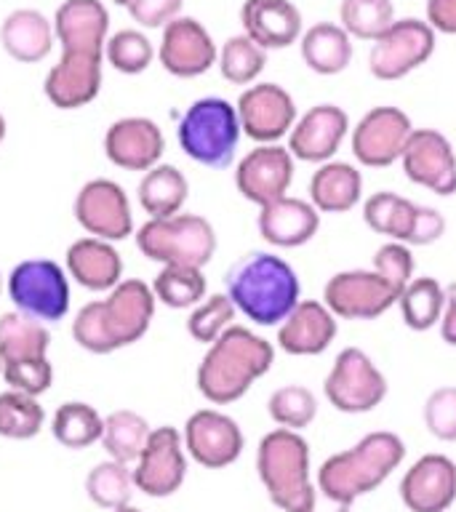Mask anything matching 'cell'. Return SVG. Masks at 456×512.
Returning <instances> with one entry per match:
<instances>
[{
  "mask_svg": "<svg viewBox=\"0 0 456 512\" xmlns=\"http://www.w3.org/2000/svg\"><path fill=\"white\" fill-rule=\"evenodd\" d=\"M155 294L139 278L120 280L104 299L80 307L72 320V339L94 355H110L139 342L155 315Z\"/></svg>",
  "mask_w": 456,
  "mask_h": 512,
  "instance_id": "6da1fadb",
  "label": "cell"
},
{
  "mask_svg": "<svg viewBox=\"0 0 456 512\" xmlns=\"http://www.w3.org/2000/svg\"><path fill=\"white\" fill-rule=\"evenodd\" d=\"M235 310L256 326H280L302 302L294 267L270 251H251L232 264L224 278Z\"/></svg>",
  "mask_w": 456,
  "mask_h": 512,
  "instance_id": "7a4b0ae2",
  "label": "cell"
},
{
  "mask_svg": "<svg viewBox=\"0 0 456 512\" xmlns=\"http://www.w3.org/2000/svg\"><path fill=\"white\" fill-rule=\"evenodd\" d=\"M275 363V347L264 336L243 326H230L200 360L198 390L203 398L227 406L243 398L251 384L264 376Z\"/></svg>",
  "mask_w": 456,
  "mask_h": 512,
  "instance_id": "3957f363",
  "label": "cell"
},
{
  "mask_svg": "<svg viewBox=\"0 0 456 512\" xmlns=\"http://www.w3.org/2000/svg\"><path fill=\"white\" fill-rule=\"evenodd\" d=\"M406 456V446L392 432H371L358 446L331 456L318 470V486L326 504L350 510L358 496L374 491Z\"/></svg>",
  "mask_w": 456,
  "mask_h": 512,
  "instance_id": "277c9868",
  "label": "cell"
},
{
  "mask_svg": "<svg viewBox=\"0 0 456 512\" xmlns=\"http://www.w3.org/2000/svg\"><path fill=\"white\" fill-rule=\"evenodd\" d=\"M256 470L280 510L315 512L318 496L310 483V446L294 430L264 435L256 451Z\"/></svg>",
  "mask_w": 456,
  "mask_h": 512,
  "instance_id": "5b68a950",
  "label": "cell"
},
{
  "mask_svg": "<svg viewBox=\"0 0 456 512\" xmlns=\"http://www.w3.org/2000/svg\"><path fill=\"white\" fill-rule=\"evenodd\" d=\"M240 134L238 107L222 96H203L184 110L176 126V139L187 158L200 166L227 168L235 160Z\"/></svg>",
  "mask_w": 456,
  "mask_h": 512,
  "instance_id": "8992f818",
  "label": "cell"
},
{
  "mask_svg": "<svg viewBox=\"0 0 456 512\" xmlns=\"http://www.w3.org/2000/svg\"><path fill=\"white\" fill-rule=\"evenodd\" d=\"M136 248L160 264L206 267L216 254V232L206 216L176 214L150 219L136 230Z\"/></svg>",
  "mask_w": 456,
  "mask_h": 512,
  "instance_id": "52a82bcc",
  "label": "cell"
},
{
  "mask_svg": "<svg viewBox=\"0 0 456 512\" xmlns=\"http://www.w3.org/2000/svg\"><path fill=\"white\" fill-rule=\"evenodd\" d=\"M8 296L19 312L56 323L70 312V280L54 259H24L8 272Z\"/></svg>",
  "mask_w": 456,
  "mask_h": 512,
  "instance_id": "ba28073f",
  "label": "cell"
},
{
  "mask_svg": "<svg viewBox=\"0 0 456 512\" xmlns=\"http://www.w3.org/2000/svg\"><path fill=\"white\" fill-rule=\"evenodd\" d=\"M363 222L384 238L406 246H427L443 238L446 219L438 208L419 206L395 192H376L363 206Z\"/></svg>",
  "mask_w": 456,
  "mask_h": 512,
  "instance_id": "9c48e42d",
  "label": "cell"
},
{
  "mask_svg": "<svg viewBox=\"0 0 456 512\" xmlns=\"http://www.w3.org/2000/svg\"><path fill=\"white\" fill-rule=\"evenodd\" d=\"M435 54V30L427 19H395L368 51V72L376 80H400Z\"/></svg>",
  "mask_w": 456,
  "mask_h": 512,
  "instance_id": "30bf717a",
  "label": "cell"
},
{
  "mask_svg": "<svg viewBox=\"0 0 456 512\" xmlns=\"http://www.w3.org/2000/svg\"><path fill=\"white\" fill-rule=\"evenodd\" d=\"M328 403L342 414L374 411L387 395V379L376 363L358 347H347L336 355L334 368L323 384Z\"/></svg>",
  "mask_w": 456,
  "mask_h": 512,
  "instance_id": "8fae6325",
  "label": "cell"
},
{
  "mask_svg": "<svg viewBox=\"0 0 456 512\" xmlns=\"http://www.w3.org/2000/svg\"><path fill=\"white\" fill-rule=\"evenodd\" d=\"M392 280L376 270H344L328 278L323 288V304L344 320H374L400 299Z\"/></svg>",
  "mask_w": 456,
  "mask_h": 512,
  "instance_id": "7c38bea8",
  "label": "cell"
},
{
  "mask_svg": "<svg viewBox=\"0 0 456 512\" xmlns=\"http://www.w3.org/2000/svg\"><path fill=\"white\" fill-rule=\"evenodd\" d=\"M72 214L88 235L110 243L134 232V214L126 190L112 179H91L83 184L72 203Z\"/></svg>",
  "mask_w": 456,
  "mask_h": 512,
  "instance_id": "4fadbf2b",
  "label": "cell"
},
{
  "mask_svg": "<svg viewBox=\"0 0 456 512\" xmlns=\"http://www.w3.org/2000/svg\"><path fill=\"white\" fill-rule=\"evenodd\" d=\"M414 134L411 118L400 107L382 104L368 110L352 128V155L368 168H387L400 160Z\"/></svg>",
  "mask_w": 456,
  "mask_h": 512,
  "instance_id": "5bb4252c",
  "label": "cell"
},
{
  "mask_svg": "<svg viewBox=\"0 0 456 512\" xmlns=\"http://www.w3.org/2000/svg\"><path fill=\"white\" fill-rule=\"evenodd\" d=\"M240 128L248 139L259 144H275L296 123V102L278 83H254L238 96Z\"/></svg>",
  "mask_w": 456,
  "mask_h": 512,
  "instance_id": "9a60e30c",
  "label": "cell"
},
{
  "mask_svg": "<svg viewBox=\"0 0 456 512\" xmlns=\"http://www.w3.org/2000/svg\"><path fill=\"white\" fill-rule=\"evenodd\" d=\"M158 59L174 78H198L219 62V48L198 19L176 16L163 27Z\"/></svg>",
  "mask_w": 456,
  "mask_h": 512,
  "instance_id": "2e32d148",
  "label": "cell"
},
{
  "mask_svg": "<svg viewBox=\"0 0 456 512\" xmlns=\"http://www.w3.org/2000/svg\"><path fill=\"white\" fill-rule=\"evenodd\" d=\"M400 163L408 182L427 187L443 198L456 192V152L435 128H414Z\"/></svg>",
  "mask_w": 456,
  "mask_h": 512,
  "instance_id": "e0dca14e",
  "label": "cell"
},
{
  "mask_svg": "<svg viewBox=\"0 0 456 512\" xmlns=\"http://www.w3.org/2000/svg\"><path fill=\"white\" fill-rule=\"evenodd\" d=\"M294 182V155L280 144H259L235 168V187L256 206L286 198Z\"/></svg>",
  "mask_w": 456,
  "mask_h": 512,
  "instance_id": "ac0fdd59",
  "label": "cell"
},
{
  "mask_svg": "<svg viewBox=\"0 0 456 512\" xmlns=\"http://www.w3.org/2000/svg\"><path fill=\"white\" fill-rule=\"evenodd\" d=\"M184 475L187 462L179 432L174 427L152 430L134 470L136 488L147 496H171L184 483Z\"/></svg>",
  "mask_w": 456,
  "mask_h": 512,
  "instance_id": "d6986e66",
  "label": "cell"
},
{
  "mask_svg": "<svg viewBox=\"0 0 456 512\" xmlns=\"http://www.w3.org/2000/svg\"><path fill=\"white\" fill-rule=\"evenodd\" d=\"M184 443L195 462L208 470H222L238 459L246 440L235 419L203 408V411H195L184 424Z\"/></svg>",
  "mask_w": 456,
  "mask_h": 512,
  "instance_id": "ffe728a7",
  "label": "cell"
},
{
  "mask_svg": "<svg viewBox=\"0 0 456 512\" xmlns=\"http://www.w3.org/2000/svg\"><path fill=\"white\" fill-rule=\"evenodd\" d=\"M104 56L86 51H62V59L48 70L43 91L59 110H78L99 96Z\"/></svg>",
  "mask_w": 456,
  "mask_h": 512,
  "instance_id": "44dd1931",
  "label": "cell"
},
{
  "mask_svg": "<svg viewBox=\"0 0 456 512\" xmlns=\"http://www.w3.org/2000/svg\"><path fill=\"white\" fill-rule=\"evenodd\" d=\"M166 139L155 120L131 115L115 120L104 134V155L112 166L126 171H150L160 163Z\"/></svg>",
  "mask_w": 456,
  "mask_h": 512,
  "instance_id": "7402d4cb",
  "label": "cell"
},
{
  "mask_svg": "<svg viewBox=\"0 0 456 512\" xmlns=\"http://www.w3.org/2000/svg\"><path fill=\"white\" fill-rule=\"evenodd\" d=\"M350 131V118L336 104H315L288 134V152L304 163H328Z\"/></svg>",
  "mask_w": 456,
  "mask_h": 512,
  "instance_id": "603a6c76",
  "label": "cell"
},
{
  "mask_svg": "<svg viewBox=\"0 0 456 512\" xmlns=\"http://www.w3.org/2000/svg\"><path fill=\"white\" fill-rule=\"evenodd\" d=\"M400 496L411 512H446L456 499V464L443 454H427L400 480Z\"/></svg>",
  "mask_w": 456,
  "mask_h": 512,
  "instance_id": "cb8c5ba5",
  "label": "cell"
},
{
  "mask_svg": "<svg viewBox=\"0 0 456 512\" xmlns=\"http://www.w3.org/2000/svg\"><path fill=\"white\" fill-rule=\"evenodd\" d=\"M51 22L62 51L104 56V46L110 38V11L102 0H62Z\"/></svg>",
  "mask_w": 456,
  "mask_h": 512,
  "instance_id": "d4e9b609",
  "label": "cell"
},
{
  "mask_svg": "<svg viewBox=\"0 0 456 512\" xmlns=\"http://www.w3.org/2000/svg\"><path fill=\"white\" fill-rule=\"evenodd\" d=\"M243 32L264 51L299 43L304 32L302 11L291 0H246L240 8Z\"/></svg>",
  "mask_w": 456,
  "mask_h": 512,
  "instance_id": "484cf974",
  "label": "cell"
},
{
  "mask_svg": "<svg viewBox=\"0 0 456 512\" xmlns=\"http://www.w3.org/2000/svg\"><path fill=\"white\" fill-rule=\"evenodd\" d=\"M336 315L323 302H299L278 328L280 350L288 355H320L336 339Z\"/></svg>",
  "mask_w": 456,
  "mask_h": 512,
  "instance_id": "4316f807",
  "label": "cell"
},
{
  "mask_svg": "<svg viewBox=\"0 0 456 512\" xmlns=\"http://www.w3.org/2000/svg\"><path fill=\"white\" fill-rule=\"evenodd\" d=\"M259 235L278 248H296L310 243L320 227V211L310 200L280 198L270 206H262L256 219Z\"/></svg>",
  "mask_w": 456,
  "mask_h": 512,
  "instance_id": "83f0119b",
  "label": "cell"
},
{
  "mask_svg": "<svg viewBox=\"0 0 456 512\" xmlns=\"http://www.w3.org/2000/svg\"><path fill=\"white\" fill-rule=\"evenodd\" d=\"M64 262H67V272L88 291H112L123 280V259L118 248L112 246L110 240L94 238V235L75 240L67 248Z\"/></svg>",
  "mask_w": 456,
  "mask_h": 512,
  "instance_id": "f1b7e54d",
  "label": "cell"
},
{
  "mask_svg": "<svg viewBox=\"0 0 456 512\" xmlns=\"http://www.w3.org/2000/svg\"><path fill=\"white\" fill-rule=\"evenodd\" d=\"M54 22L35 8H16L0 24V43L11 59L22 64L43 62L54 48Z\"/></svg>",
  "mask_w": 456,
  "mask_h": 512,
  "instance_id": "f546056e",
  "label": "cell"
},
{
  "mask_svg": "<svg viewBox=\"0 0 456 512\" xmlns=\"http://www.w3.org/2000/svg\"><path fill=\"white\" fill-rule=\"evenodd\" d=\"M304 64L318 75H339L352 62V38L342 24L315 22L299 38Z\"/></svg>",
  "mask_w": 456,
  "mask_h": 512,
  "instance_id": "4dcf8cb0",
  "label": "cell"
},
{
  "mask_svg": "<svg viewBox=\"0 0 456 512\" xmlns=\"http://www.w3.org/2000/svg\"><path fill=\"white\" fill-rule=\"evenodd\" d=\"M363 195V176L350 163L328 160L312 174L310 203L320 214H344Z\"/></svg>",
  "mask_w": 456,
  "mask_h": 512,
  "instance_id": "1f68e13d",
  "label": "cell"
},
{
  "mask_svg": "<svg viewBox=\"0 0 456 512\" xmlns=\"http://www.w3.org/2000/svg\"><path fill=\"white\" fill-rule=\"evenodd\" d=\"M187 195H190L187 176L168 163H158L150 171H144L142 182L136 187L139 206L150 214V219H168V216L182 214Z\"/></svg>",
  "mask_w": 456,
  "mask_h": 512,
  "instance_id": "d6a6232c",
  "label": "cell"
},
{
  "mask_svg": "<svg viewBox=\"0 0 456 512\" xmlns=\"http://www.w3.org/2000/svg\"><path fill=\"white\" fill-rule=\"evenodd\" d=\"M48 347H51V334H48L46 323L19 310L0 315V360H3V366L48 358Z\"/></svg>",
  "mask_w": 456,
  "mask_h": 512,
  "instance_id": "836d02e7",
  "label": "cell"
},
{
  "mask_svg": "<svg viewBox=\"0 0 456 512\" xmlns=\"http://www.w3.org/2000/svg\"><path fill=\"white\" fill-rule=\"evenodd\" d=\"M152 294L171 310H187L206 299V275L200 267L163 264V270L152 283Z\"/></svg>",
  "mask_w": 456,
  "mask_h": 512,
  "instance_id": "e575fe53",
  "label": "cell"
},
{
  "mask_svg": "<svg viewBox=\"0 0 456 512\" xmlns=\"http://www.w3.org/2000/svg\"><path fill=\"white\" fill-rule=\"evenodd\" d=\"M147 440H150V424L136 411H115L104 419L102 443L115 462L128 464L139 459Z\"/></svg>",
  "mask_w": 456,
  "mask_h": 512,
  "instance_id": "d590c367",
  "label": "cell"
},
{
  "mask_svg": "<svg viewBox=\"0 0 456 512\" xmlns=\"http://www.w3.org/2000/svg\"><path fill=\"white\" fill-rule=\"evenodd\" d=\"M51 432L64 448H88L94 446L96 440H102L104 419L94 406L70 400L56 408Z\"/></svg>",
  "mask_w": 456,
  "mask_h": 512,
  "instance_id": "8d00e7d4",
  "label": "cell"
},
{
  "mask_svg": "<svg viewBox=\"0 0 456 512\" xmlns=\"http://www.w3.org/2000/svg\"><path fill=\"white\" fill-rule=\"evenodd\" d=\"M403 323L414 331H427L440 323L443 304H446V288L435 278H414L403 288L398 299Z\"/></svg>",
  "mask_w": 456,
  "mask_h": 512,
  "instance_id": "74e56055",
  "label": "cell"
},
{
  "mask_svg": "<svg viewBox=\"0 0 456 512\" xmlns=\"http://www.w3.org/2000/svg\"><path fill=\"white\" fill-rule=\"evenodd\" d=\"M219 70L222 78L232 86H251L267 67V51L256 46L254 40L248 38L246 32L232 35L224 40L222 51H219Z\"/></svg>",
  "mask_w": 456,
  "mask_h": 512,
  "instance_id": "f35d334b",
  "label": "cell"
},
{
  "mask_svg": "<svg viewBox=\"0 0 456 512\" xmlns=\"http://www.w3.org/2000/svg\"><path fill=\"white\" fill-rule=\"evenodd\" d=\"M339 24L350 32V38L374 43L395 24V6L392 0H342Z\"/></svg>",
  "mask_w": 456,
  "mask_h": 512,
  "instance_id": "ab89813d",
  "label": "cell"
},
{
  "mask_svg": "<svg viewBox=\"0 0 456 512\" xmlns=\"http://www.w3.org/2000/svg\"><path fill=\"white\" fill-rule=\"evenodd\" d=\"M43 419H46V411L35 395L19 390L0 392V435L3 438H32L43 427Z\"/></svg>",
  "mask_w": 456,
  "mask_h": 512,
  "instance_id": "60d3db41",
  "label": "cell"
},
{
  "mask_svg": "<svg viewBox=\"0 0 456 512\" xmlns=\"http://www.w3.org/2000/svg\"><path fill=\"white\" fill-rule=\"evenodd\" d=\"M134 486V475L128 470V464L115 462V459L96 464L86 478L88 496L107 510H118V507L128 504V499L134 494Z\"/></svg>",
  "mask_w": 456,
  "mask_h": 512,
  "instance_id": "b9f144b4",
  "label": "cell"
},
{
  "mask_svg": "<svg viewBox=\"0 0 456 512\" xmlns=\"http://www.w3.org/2000/svg\"><path fill=\"white\" fill-rule=\"evenodd\" d=\"M104 56L112 70L123 72V75H139L155 59V48L142 30H118L107 38Z\"/></svg>",
  "mask_w": 456,
  "mask_h": 512,
  "instance_id": "7bdbcfd3",
  "label": "cell"
},
{
  "mask_svg": "<svg viewBox=\"0 0 456 512\" xmlns=\"http://www.w3.org/2000/svg\"><path fill=\"white\" fill-rule=\"evenodd\" d=\"M235 312L238 310H235V304L227 294L208 296V299L192 307L190 318H187V331H190L195 342L211 344L232 326Z\"/></svg>",
  "mask_w": 456,
  "mask_h": 512,
  "instance_id": "ee69618b",
  "label": "cell"
},
{
  "mask_svg": "<svg viewBox=\"0 0 456 512\" xmlns=\"http://www.w3.org/2000/svg\"><path fill=\"white\" fill-rule=\"evenodd\" d=\"M267 408L272 419L283 424L286 430H302L318 414V400L302 384H286L272 392Z\"/></svg>",
  "mask_w": 456,
  "mask_h": 512,
  "instance_id": "f6af8a7d",
  "label": "cell"
},
{
  "mask_svg": "<svg viewBox=\"0 0 456 512\" xmlns=\"http://www.w3.org/2000/svg\"><path fill=\"white\" fill-rule=\"evenodd\" d=\"M3 379L8 382L11 390L27 392V395H43L54 382V368L51 360L38 358V360H22V363H6L3 366Z\"/></svg>",
  "mask_w": 456,
  "mask_h": 512,
  "instance_id": "bcb514c9",
  "label": "cell"
},
{
  "mask_svg": "<svg viewBox=\"0 0 456 512\" xmlns=\"http://www.w3.org/2000/svg\"><path fill=\"white\" fill-rule=\"evenodd\" d=\"M424 424L440 440H456V387H440L424 403Z\"/></svg>",
  "mask_w": 456,
  "mask_h": 512,
  "instance_id": "7dc6e473",
  "label": "cell"
},
{
  "mask_svg": "<svg viewBox=\"0 0 456 512\" xmlns=\"http://www.w3.org/2000/svg\"><path fill=\"white\" fill-rule=\"evenodd\" d=\"M414 267L416 264L414 256H411V248L406 243H398V240L384 243L374 256V270L382 272L387 280H392L400 291L414 280Z\"/></svg>",
  "mask_w": 456,
  "mask_h": 512,
  "instance_id": "c3c4849f",
  "label": "cell"
},
{
  "mask_svg": "<svg viewBox=\"0 0 456 512\" xmlns=\"http://www.w3.org/2000/svg\"><path fill=\"white\" fill-rule=\"evenodd\" d=\"M182 6L184 0H131L126 8L136 24L147 30H163L176 16H182Z\"/></svg>",
  "mask_w": 456,
  "mask_h": 512,
  "instance_id": "681fc988",
  "label": "cell"
},
{
  "mask_svg": "<svg viewBox=\"0 0 456 512\" xmlns=\"http://www.w3.org/2000/svg\"><path fill=\"white\" fill-rule=\"evenodd\" d=\"M427 24L435 32L456 35V0H427Z\"/></svg>",
  "mask_w": 456,
  "mask_h": 512,
  "instance_id": "f907efd6",
  "label": "cell"
},
{
  "mask_svg": "<svg viewBox=\"0 0 456 512\" xmlns=\"http://www.w3.org/2000/svg\"><path fill=\"white\" fill-rule=\"evenodd\" d=\"M440 336H443V342L456 347V283L446 288V304H443V315H440Z\"/></svg>",
  "mask_w": 456,
  "mask_h": 512,
  "instance_id": "816d5d0a",
  "label": "cell"
},
{
  "mask_svg": "<svg viewBox=\"0 0 456 512\" xmlns=\"http://www.w3.org/2000/svg\"><path fill=\"white\" fill-rule=\"evenodd\" d=\"M6 139V118H3V112H0V142Z\"/></svg>",
  "mask_w": 456,
  "mask_h": 512,
  "instance_id": "f5cc1de1",
  "label": "cell"
},
{
  "mask_svg": "<svg viewBox=\"0 0 456 512\" xmlns=\"http://www.w3.org/2000/svg\"><path fill=\"white\" fill-rule=\"evenodd\" d=\"M112 512H142V510H136V507H128V504H123V507H118V510H112Z\"/></svg>",
  "mask_w": 456,
  "mask_h": 512,
  "instance_id": "db71d44e",
  "label": "cell"
},
{
  "mask_svg": "<svg viewBox=\"0 0 456 512\" xmlns=\"http://www.w3.org/2000/svg\"><path fill=\"white\" fill-rule=\"evenodd\" d=\"M115 3H118V6H128L131 0H115Z\"/></svg>",
  "mask_w": 456,
  "mask_h": 512,
  "instance_id": "11a10c76",
  "label": "cell"
},
{
  "mask_svg": "<svg viewBox=\"0 0 456 512\" xmlns=\"http://www.w3.org/2000/svg\"><path fill=\"white\" fill-rule=\"evenodd\" d=\"M0 374H3V360H0Z\"/></svg>",
  "mask_w": 456,
  "mask_h": 512,
  "instance_id": "9f6ffc18",
  "label": "cell"
},
{
  "mask_svg": "<svg viewBox=\"0 0 456 512\" xmlns=\"http://www.w3.org/2000/svg\"><path fill=\"white\" fill-rule=\"evenodd\" d=\"M0 288H3V283H0Z\"/></svg>",
  "mask_w": 456,
  "mask_h": 512,
  "instance_id": "6f0895ef",
  "label": "cell"
}]
</instances>
